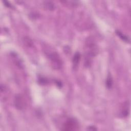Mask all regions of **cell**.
Returning <instances> with one entry per match:
<instances>
[{
	"mask_svg": "<svg viewBox=\"0 0 131 131\" xmlns=\"http://www.w3.org/2000/svg\"><path fill=\"white\" fill-rule=\"evenodd\" d=\"M79 128V124L76 119L70 118L64 123L61 130L66 131L77 130Z\"/></svg>",
	"mask_w": 131,
	"mask_h": 131,
	"instance_id": "7a4b0ae2",
	"label": "cell"
},
{
	"mask_svg": "<svg viewBox=\"0 0 131 131\" xmlns=\"http://www.w3.org/2000/svg\"><path fill=\"white\" fill-rule=\"evenodd\" d=\"M14 103L16 108L19 110L24 109L26 106V102H25L23 97L19 94L15 96Z\"/></svg>",
	"mask_w": 131,
	"mask_h": 131,
	"instance_id": "277c9868",
	"label": "cell"
},
{
	"mask_svg": "<svg viewBox=\"0 0 131 131\" xmlns=\"http://www.w3.org/2000/svg\"><path fill=\"white\" fill-rule=\"evenodd\" d=\"M38 81L41 84H46L48 82V80L46 78H45V77H41L39 78Z\"/></svg>",
	"mask_w": 131,
	"mask_h": 131,
	"instance_id": "30bf717a",
	"label": "cell"
},
{
	"mask_svg": "<svg viewBox=\"0 0 131 131\" xmlns=\"http://www.w3.org/2000/svg\"><path fill=\"white\" fill-rule=\"evenodd\" d=\"M86 52L84 60V65L86 67H90L91 64L92 59L98 53L97 46L92 38H89L86 41Z\"/></svg>",
	"mask_w": 131,
	"mask_h": 131,
	"instance_id": "6da1fadb",
	"label": "cell"
},
{
	"mask_svg": "<svg viewBox=\"0 0 131 131\" xmlns=\"http://www.w3.org/2000/svg\"><path fill=\"white\" fill-rule=\"evenodd\" d=\"M48 57L50 59L54 68L58 69L62 66V61L59 55L56 52H51L48 54Z\"/></svg>",
	"mask_w": 131,
	"mask_h": 131,
	"instance_id": "3957f363",
	"label": "cell"
},
{
	"mask_svg": "<svg viewBox=\"0 0 131 131\" xmlns=\"http://www.w3.org/2000/svg\"><path fill=\"white\" fill-rule=\"evenodd\" d=\"M80 54L79 52H76L73 56L72 62H73V69L76 70L78 67L80 59Z\"/></svg>",
	"mask_w": 131,
	"mask_h": 131,
	"instance_id": "8992f818",
	"label": "cell"
},
{
	"mask_svg": "<svg viewBox=\"0 0 131 131\" xmlns=\"http://www.w3.org/2000/svg\"><path fill=\"white\" fill-rule=\"evenodd\" d=\"M4 3V5L7 7H8V8H12L13 6L11 5V4L8 1H3Z\"/></svg>",
	"mask_w": 131,
	"mask_h": 131,
	"instance_id": "8fae6325",
	"label": "cell"
},
{
	"mask_svg": "<svg viewBox=\"0 0 131 131\" xmlns=\"http://www.w3.org/2000/svg\"><path fill=\"white\" fill-rule=\"evenodd\" d=\"M113 81L112 76L111 74H109L107 75V78H106V82H105L106 86L108 89H111L112 86H113Z\"/></svg>",
	"mask_w": 131,
	"mask_h": 131,
	"instance_id": "9c48e42d",
	"label": "cell"
},
{
	"mask_svg": "<svg viewBox=\"0 0 131 131\" xmlns=\"http://www.w3.org/2000/svg\"><path fill=\"white\" fill-rule=\"evenodd\" d=\"M88 130H93V131H94V130H97V129L96 128L95 126H90L88 127L87 128Z\"/></svg>",
	"mask_w": 131,
	"mask_h": 131,
	"instance_id": "7c38bea8",
	"label": "cell"
},
{
	"mask_svg": "<svg viewBox=\"0 0 131 131\" xmlns=\"http://www.w3.org/2000/svg\"><path fill=\"white\" fill-rule=\"evenodd\" d=\"M116 33L118 35V36H119L122 40H123L126 42H129L130 40L129 37L126 36L125 35H124L121 32H120L119 30H116Z\"/></svg>",
	"mask_w": 131,
	"mask_h": 131,
	"instance_id": "52a82bcc",
	"label": "cell"
},
{
	"mask_svg": "<svg viewBox=\"0 0 131 131\" xmlns=\"http://www.w3.org/2000/svg\"><path fill=\"white\" fill-rule=\"evenodd\" d=\"M56 84H57L58 86H60V87L62 86V84H61V83L60 82H59L58 81H56Z\"/></svg>",
	"mask_w": 131,
	"mask_h": 131,
	"instance_id": "4fadbf2b",
	"label": "cell"
},
{
	"mask_svg": "<svg viewBox=\"0 0 131 131\" xmlns=\"http://www.w3.org/2000/svg\"><path fill=\"white\" fill-rule=\"evenodd\" d=\"M44 7L49 10H53L55 8L54 3L51 1H45L43 2Z\"/></svg>",
	"mask_w": 131,
	"mask_h": 131,
	"instance_id": "ba28073f",
	"label": "cell"
},
{
	"mask_svg": "<svg viewBox=\"0 0 131 131\" xmlns=\"http://www.w3.org/2000/svg\"><path fill=\"white\" fill-rule=\"evenodd\" d=\"M129 113V102L128 101L125 102L122 106L120 112V116L121 117H127Z\"/></svg>",
	"mask_w": 131,
	"mask_h": 131,
	"instance_id": "5b68a950",
	"label": "cell"
}]
</instances>
